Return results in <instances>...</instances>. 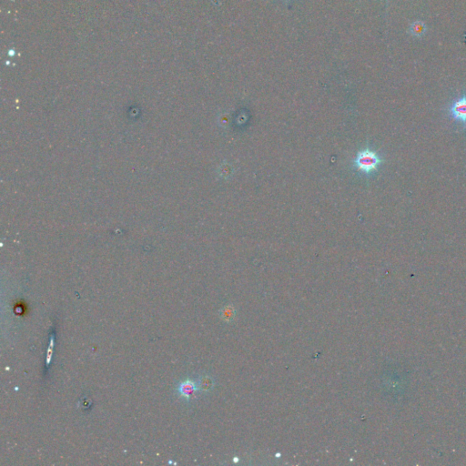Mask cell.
Listing matches in <instances>:
<instances>
[{
  "label": "cell",
  "mask_w": 466,
  "mask_h": 466,
  "mask_svg": "<svg viewBox=\"0 0 466 466\" xmlns=\"http://www.w3.org/2000/svg\"><path fill=\"white\" fill-rule=\"evenodd\" d=\"M426 30V25L422 21L414 22L412 24V26H410L411 34L414 37H417V38L423 37L425 34Z\"/></svg>",
  "instance_id": "cell-4"
},
{
  "label": "cell",
  "mask_w": 466,
  "mask_h": 466,
  "mask_svg": "<svg viewBox=\"0 0 466 466\" xmlns=\"http://www.w3.org/2000/svg\"><path fill=\"white\" fill-rule=\"evenodd\" d=\"M449 114L455 121L460 122L462 126L466 127V96L458 99L453 102L449 108Z\"/></svg>",
  "instance_id": "cell-2"
},
{
  "label": "cell",
  "mask_w": 466,
  "mask_h": 466,
  "mask_svg": "<svg viewBox=\"0 0 466 466\" xmlns=\"http://www.w3.org/2000/svg\"><path fill=\"white\" fill-rule=\"evenodd\" d=\"M235 316V309L232 306H226L222 312V318L225 320V322H231Z\"/></svg>",
  "instance_id": "cell-5"
},
{
  "label": "cell",
  "mask_w": 466,
  "mask_h": 466,
  "mask_svg": "<svg viewBox=\"0 0 466 466\" xmlns=\"http://www.w3.org/2000/svg\"><path fill=\"white\" fill-rule=\"evenodd\" d=\"M199 390V388L197 387L196 384L192 381V380H186L184 381L183 383L179 384V388H178V391H179V394L181 396L186 398V399H190L191 397L194 394V392H196Z\"/></svg>",
  "instance_id": "cell-3"
},
{
  "label": "cell",
  "mask_w": 466,
  "mask_h": 466,
  "mask_svg": "<svg viewBox=\"0 0 466 466\" xmlns=\"http://www.w3.org/2000/svg\"><path fill=\"white\" fill-rule=\"evenodd\" d=\"M199 386H200V389H201L202 391L208 392V391L211 390L213 388V381L210 379L209 377H203L200 381V385Z\"/></svg>",
  "instance_id": "cell-6"
},
{
  "label": "cell",
  "mask_w": 466,
  "mask_h": 466,
  "mask_svg": "<svg viewBox=\"0 0 466 466\" xmlns=\"http://www.w3.org/2000/svg\"><path fill=\"white\" fill-rule=\"evenodd\" d=\"M53 345H54V340H51L50 341V345H49V348H48V360H47V364L48 365V363L50 362V360H51V356H52V352H53Z\"/></svg>",
  "instance_id": "cell-7"
},
{
  "label": "cell",
  "mask_w": 466,
  "mask_h": 466,
  "mask_svg": "<svg viewBox=\"0 0 466 466\" xmlns=\"http://www.w3.org/2000/svg\"><path fill=\"white\" fill-rule=\"evenodd\" d=\"M383 162L384 160L378 153L370 148H365L358 152L354 161V165L358 170L363 173L371 174L378 170Z\"/></svg>",
  "instance_id": "cell-1"
}]
</instances>
